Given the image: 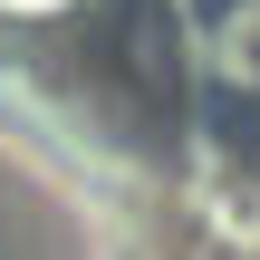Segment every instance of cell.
<instances>
[{
    "label": "cell",
    "mask_w": 260,
    "mask_h": 260,
    "mask_svg": "<svg viewBox=\"0 0 260 260\" xmlns=\"http://www.w3.org/2000/svg\"><path fill=\"white\" fill-rule=\"evenodd\" d=\"M0 10H19V19H58V10H77V0H0Z\"/></svg>",
    "instance_id": "2"
},
{
    "label": "cell",
    "mask_w": 260,
    "mask_h": 260,
    "mask_svg": "<svg viewBox=\"0 0 260 260\" xmlns=\"http://www.w3.org/2000/svg\"><path fill=\"white\" fill-rule=\"evenodd\" d=\"M203 68H212V87H232V96H260V0H222V10H212Z\"/></svg>",
    "instance_id": "1"
}]
</instances>
